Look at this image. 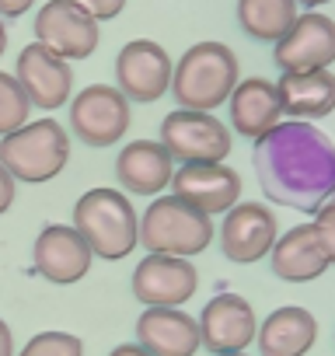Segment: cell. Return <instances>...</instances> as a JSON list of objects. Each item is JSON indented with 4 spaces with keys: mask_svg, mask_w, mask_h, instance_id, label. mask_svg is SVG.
I'll list each match as a JSON object with an SVG mask.
<instances>
[{
    "mask_svg": "<svg viewBox=\"0 0 335 356\" xmlns=\"http://www.w3.org/2000/svg\"><path fill=\"white\" fill-rule=\"evenodd\" d=\"M272 60L283 74L328 70L335 63V22L321 11H307L293 22V29L276 42Z\"/></svg>",
    "mask_w": 335,
    "mask_h": 356,
    "instance_id": "obj_14",
    "label": "cell"
},
{
    "mask_svg": "<svg viewBox=\"0 0 335 356\" xmlns=\"http://www.w3.org/2000/svg\"><path fill=\"white\" fill-rule=\"evenodd\" d=\"M129 98L112 84H88L70 98V129L84 147H112L129 133Z\"/></svg>",
    "mask_w": 335,
    "mask_h": 356,
    "instance_id": "obj_7",
    "label": "cell"
},
{
    "mask_svg": "<svg viewBox=\"0 0 335 356\" xmlns=\"http://www.w3.org/2000/svg\"><path fill=\"white\" fill-rule=\"evenodd\" d=\"M172 77H175V63L168 56V49L154 39H133L115 56V88L136 105H150L164 98L172 91Z\"/></svg>",
    "mask_w": 335,
    "mask_h": 356,
    "instance_id": "obj_8",
    "label": "cell"
},
{
    "mask_svg": "<svg viewBox=\"0 0 335 356\" xmlns=\"http://www.w3.org/2000/svg\"><path fill=\"white\" fill-rule=\"evenodd\" d=\"M108 356H150V353H147L140 342H122V346H115Z\"/></svg>",
    "mask_w": 335,
    "mask_h": 356,
    "instance_id": "obj_31",
    "label": "cell"
},
{
    "mask_svg": "<svg viewBox=\"0 0 335 356\" xmlns=\"http://www.w3.org/2000/svg\"><path fill=\"white\" fill-rule=\"evenodd\" d=\"M136 342L150 356H196L203 335L199 321L182 307H147L136 318Z\"/></svg>",
    "mask_w": 335,
    "mask_h": 356,
    "instance_id": "obj_18",
    "label": "cell"
},
{
    "mask_svg": "<svg viewBox=\"0 0 335 356\" xmlns=\"http://www.w3.org/2000/svg\"><path fill=\"white\" fill-rule=\"evenodd\" d=\"M252 161L269 203L318 213L335 196V143L314 122L283 119L255 140Z\"/></svg>",
    "mask_w": 335,
    "mask_h": 356,
    "instance_id": "obj_1",
    "label": "cell"
},
{
    "mask_svg": "<svg viewBox=\"0 0 335 356\" xmlns=\"http://www.w3.org/2000/svg\"><path fill=\"white\" fill-rule=\"evenodd\" d=\"M70 136L56 119H28L22 129L0 136V164L11 171L15 182L42 186L67 168Z\"/></svg>",
    "mask_w": 335,
    "mask_h": 356,
    "instance_id": "obj_4",
    "label": "cell"
},
{
    "mask_svg": "<svg viewBox=\"0 0 335 356\" xmlns=\"http://www.w3.org/2000/svg\"><path fill=\"white\" fill-rule=\"evenodd\" d=\"M314 227H318V234H321V241H325V252H328V259H332V266H335V200H328V203L314 213Z\"/></svg>",
    "mask_w": 335,
    "mask_h": 356,
    "instance_id": "obj_26",
    "label": "cell"
},
{
    "mask_svg": "<svg viewBox=\"0 0 335 356\" xmlns=\"http://www.w3.org/2000/svg\"><path fill=\"white\" fill-rule=\"evenodd\" d=\"M8 49V29H4V18H0V56H4Z\"/></svg>",
    "mask_w": 335,
    "mask_h": 356,
    "instance_id": "obj_32",
    "label": "cell"
},
{
    "mask_svg": "<svg viewBox=\"0 0 335 356\" xmlns=\"http://www.w3.org/2000/svg\"><path fill=\"white\" fill-rule=\"evenodd\" d=\"M300 8H321V4H328V0H297Z\"/></svg>",
    "mask_w": 335,
    "mask_h": 356,
    "instance_id": "obj_33",
    "label": "cell"
},
{
    "mask_svg": "<svg viewBox=\"0 0 335 356\" xmlns=\"http://www.w3.org/2000/svg\"><path fill=\"white\" fill-rule=\"evenodd\" d=\"M199 335L203 349H210L213 356L245 353L259 339V318L252 300H245L241 293H217L199 311Z\"/></svg>",
    "mask_w": 335,
    "mask_h": 356,
    "instance_id": "obj_13",
    "label": "cell"
},
{
    "mask_svg": "<svg viewBox=\"0 0 335 356\" xmlns=\"http://www.w3.org/2000/svg\"><path fill=\"white\" fill-rule=\"evenodd\" d=\"M297 8V0H238V25L248 39L276 46L300 18Z\"/></svg>",
    "mask_w": 335,
    "mask_h": 356,
    "instance_id": "obj_23",
    "label": "cell"
},
{
    "mask_svg": "<svg viewBox=\"0 0 335 356\" xmlns=\"http://www.w3.org/2000/svg\"><path fill=\"white\" fill-rule=\"evenodd\" d=\"M11 207H15V178H11V171L4 164H0V217H4Z\"/></svg>",
    "mask_w": 335,
    "mask_h": 356,
    "instance_id": "obj_28",
    "label": "cell"
},
{
    "mask_svg": "<svg viewBox=\"0 0 335 356\" xmlns=\"http://www.w3.org/2000/svg\"><path fill=\"white\" fill-rule=\"evenodd\" d=\"M318 342V318L307 307L286 304L259 321V356H307Z\"/></svg>",
    "mask_w": 335,
    "mask_h": 356,
    "instance_id": "obj_21",
    "label": "cell"
},
{
    "mask_svg": "<svg viewBox=\"0 0 335 356\" xmlns=\"http://www.w3.org/2000/svg\"><path fill=\"white\" fill-rule=\"evenodd\" d=\"M199 290V273L179 255H147L133 269V293L147 307H182Z\"/></svg>",
    "mask_w": 335,
    "mask_h": 356,
    "instance_id": "obj_12",
    "label": "cell"
},
{
    "mask_svg": "<svg viewBox=\"0 0 335 356\" xmlns=\"http://www.w3.org/2000/svg\"><path fill=\"white\" fill-rule=\"evenodd\" d=\"M98 18H91L74 0H49L35 15V42L63 60H88L98 49Z\"/></svg>",
    "mask_w": 335,
    "mask_h": 356,
    "instance_id": "obj_9",
    "label": "cell"
},
{
    "mask_svg": "<svg viewBox=\"0 0 335 356\" xmlns=\"http://www.w3.org/2000/svg\"><path fill=\"white\" fill-rule=\"evenodd\" d=\"M35 0H0V18H22Z\"/></svg>",
    "mask_w": 335,
    "mask_h": 356,
    "instance_id": "obj_29",
    "label": "cell"
},
{
    "mask_svg": "<svg viewBox=\"0 0 335 356\" xmlns=\"http://www.w3.org/2000/svg\"><path fill=\"white\" fill-rule=\"evenodd\" d=\"M175 157L161 140H133L115 157V182L133 196H157L172 186Z\"/></svg>",
    "mask_w": 335,
    "mask_h": 356,
    "instance_id": "obj_17",
    "label": "cell"
},
{
    "mask_svg": "<svg viewBox=\"0 0 335 356\" xmlns=\"http://www.w3.org/2000/svg\"><path fill=\"white\" fill-rule=\"evenodd\" d=\"M213 234V220L179 196H157L140 217V245L154 255L193 259L210 248Z\"/></svg>",
    "mask_w": 335,
    "mask_h": 356,
    "instance_id": "obj_5",
    "label": "cell"
},
{
    "mask_svg": "<svg viewBox=\"0 0 335 356\" xmlns=\"http://www.w3.org/2000/svg\"><path fill=\"white\" fill-rule=\"evenodd\" d=\"M91 259L95 252L74 224H49L32 245V269L56 286L81 283L91 273Z\"/></svg>",
    "mask_w": 335,
    "mask_h": 356,
    "instance_id": "obj_11",
    "label": "cell"
},
{
    "mask_svg": "<svg viewBox=\"0 0 335 356\" xmlns=\"http://www.w3.org/2000/svg\"><path fill=\"white\" fill-rule=\"evenodd\" d=\"M172 196L186 200L189 207L203 210L206 217H217V213H227L238 207L241 175L224 161L182 164V168H175V178H172Z\"/></svg>",
    "mask_w": 335,
    "mask_h": 356,
    "instance_id": "obj_15",
    "label": "cell"
},
{
    "mask_svg": "<svg viewBox=\"0 0 335 356\" xmlns=\"http://www.w3.org/2000/svg\"><path fill=\"white\" fill-rule=\"evenodd\" d=\"M18 356H84V342L70 332H39L25 342Z\"/></svg>",
    "mask_w": 335,
    "mask_h": 356,
    "instance_id": "obj_25",
    "label": "cell"
},
{
    "mask_svg": "<svg viewBox=\"0 0 335 356\" xmlns=\"http://www.w3.org/2000/svg\"><path fill=\"white\" fill-rule=\"evenodd\" d=\"M28 108H32V102H28L25 88L18 84V77L0 70V136L22 129L28 122Z\"/></svg>",
    "mask_w": 335,
    "mask_h": 356,
    "instance_id": "obj_24",
    "label": "cell"
},
{
    "mask_svg": "<svg viewBox=\"0 0 335 356\" xmlns=\"http://www.w3.org/2000/svg\"><path fill=\"white\" fill-rule=\"evenodd\" d=\"M279 102L283 115L290 119H325L335 112V74L332 70H304V74H283L279 77Z\"/></svg>",
    "mask_w": 335,
    "mask_h": 356,
    "instance_id": "obj_22",
    "label": "cell"
},
{
    "mask_svg": "<svg viewBox=\"0 0 335 356\" xmlns=\"http://www.w3.org/2000/svg\"><path fill=\"white\" fill-rule=\"evenodd\" d=\"M332 200H335V196H332Z\"/></svg>",
    "mask_w": 335,
    "mask_h": 356,
    "instance_id": "obj_35",
    "label": "cell"
},
{
    "mask_svg": "<svg viewBox=\"0 0 335 356\" xmlns=\"http://www.w3.org/2000/svg\"><path fill=\"white\" fill-rule=\"evenodd\" d=\"M18 84L25 88L32 108L53 112L60 105H67L74 98V70L70 60L56 56L53 49H46L42 42H28L18 53V67H15Z\"/></svg>",
    "mask_w": 335,
    "mask_h": 356,
    "instance_id": "obj_16",
    "label": "cell"
},
{
    "mask_svg": "<svg viewBox=\"0 0 335 356\" xmlns=\"http://www.w3.org/2000/svg\"><path fill=\"white\" fill-rule=\"evenodd\" d=\"M74 4H81V8H84L91 18H98V22H112V18L122 15L126 0H74Z\"/></svg>",
    "mask_w": 335,
    "mask_h": 356,
    "instance_id": "obj_27",
    "label": "cell"
},
{
    "mask_svg": "<svg viewBox=\"0 0 335 356\" xmlns=\"http://www.w3.org/2000/svg\"><path fill=\"white\" fill-rule=\"evenodd\" d=\"M227 119H231V133L262 140L269 129H276L283 122L279 88L265 77H241L227 102Z\"/></svg>",
    "mask_w": 335,
    "mask_h": 356,
    "instance_id": "obj_19",
    "label": "cell"
},
{
    "mask_svg": "<svg viewBox=\"0 0 335 356\" xmlns=\"http://www.w3.org/2000/svg\"><path fill=\"white\" fill-rule=\"evenodd\" d=\"M238 81H241V63H238L231 46H224V42H196L175 63L172 95H175L179 108L213 112L224 102H231Z\"/></svg>",
    "mask_w": 335,
    "mask_h": 356,
    "instance_id": "obj_2",
    "label": "cell"
},
{
    "mask_svg": "<svg viewBox=\"0 0 335 356\" xmlns=\"http://www.w3.org/2000/svg\"><path fill=\"white\" fill-rule=\"evenodd\" d=\"M220 356H248V353H220Z\"/></svg>",
    "mask_w": 335,
    "mask_h": 356,
    "instance_id": "obj_34",
    "label": "cell"
},
{
    "mask_svg": "<svg viewBox=\"0 0 335 356\" xmlns=\"http://www.w3.org/2000/svg\"><path fill=\"white\" fill-rule=\"evenodd\" d=\"M276 238H279V220L265 203H238L234 210L224 213L220 252L227 262H238V266L262 262L269 259Z\"/></svg>",
    "mask_w": 335,
    "mask_h": 356,
    "instance_id": "obj_10",
    "label": "cell"
},
{
    "mask_svg": "<svg viewBox=\"0 0 335 356\" xmlns=\"http://www.w3.org/2000/svg\"><path fill=\"white\" fill-rule=\"evenodd\" d=\"M269 262H272V273L286 283H311L332 269V259L325 252V241H321L314 220L297 224L286 234H279L269 252Z\"/></svg>",
    "mask_w": 335,
    "mask_h": 356,
    "instance_id": "obj_20",
    "label": "cell"
},
{
    "mask_svg": "<svg viewBox=\"0 0 335 356\" xmlns=\"http://www.w3.org/2000/svg\"><path fill=\"white\" fill-rule=\"evenodd\" d=\"M161 143L182 164H206V161H224L231 154L234 133L213 112L175 108L161 122Z\"/></svg>",
    "mask_w": 335,
    "mask_h": 356,
    "instance_id": "obj_6",
    "label": "cell"
},
{
    "mask_svg": "<svg viewBox=\"0 0 335 356\" xmlns=\"http://www.w3.org/2000/svg\"><path fill=\"white\" fill-rule=\"evenodd\" d=\"M74 227L98 259L119 262L140 245V217L122 189H88L74 203Z\"/></svg>",
    "mask_w": 335,
    "mask_h": 356,
    "instance_id": "obj_3",
    "label": "cell"
},
{
    "mask_svg": "<svg viewBox=\"0 0 335 356\" xmlns=\"http://www.w3.org/2000/svg\"><path fill=\"white\" fill-rule=\"evenodd\" d=\"M0 356H18L15 353V335H11V325L0 318Z\"/></svg>",
    "mask_w": 335,
    "mask_h": 356,
    "instance_id": "obj_30",
    "label": "cell"
}]
</instances>
